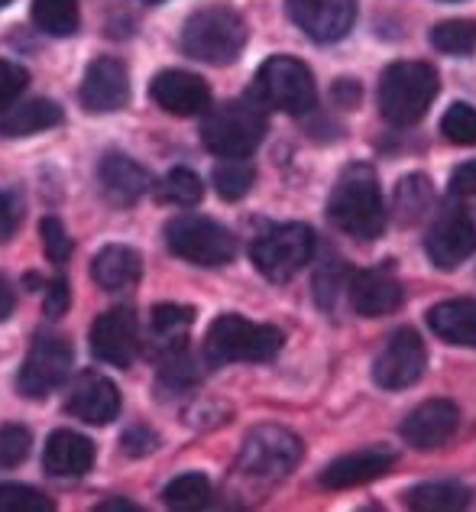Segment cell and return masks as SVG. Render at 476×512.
<instances>
[{
  "label": "cell",
  "mask_w": 476,
  "mask_h": 512,
  "mask_svg": "<svg viewBox=\"0 0 476 512\" xmlns=\"http://www.w3.org/2000/svg\"><path fill=\"white\" fill-rule=\"evenodd\" d=\"M328 218L337 231L357 240H376L386 227V208L373 166L357 163L340 172L328 198Z\"/></svg>",
  "instance_id": "cell-1"
},
{
  "label": "cell",
  "mask_w": 476,
  "mask_h": 512,
  "mask_svg": "<svg viewBox=\"0 0 476 512\" xmlns=\"http://www.w3.org/2000/svg\"><path fill=\"white\" fill-rule=\"evenodd\" d=\"M250 30L237 10L230 7H201L182 26V49L185 56L208 65H230L240 59L247 46Z\"/></svg>",
  "instance_id": "cell-2"
},
{
  "label": "cell",
  "mask_w": 476,
  "mask_h": 512,
  "mask_svg": "<svg viewBox=\"0 0 476 512\" xmlns=\"http://www.w3.org/2000/svg\"><path fill=\"white\" fill-rule=\"evenodd\" d=\"M379 114L389 124L408 127L428 114L431 101L438 98V72L428 62H396L379 78Z\"/></svg>",
  "instance_id": "cell-3"
},
{
  "label": "cell",
  "mask_w": 476,
  "mask_h": 512,
  "mask_svg": "<svg viewBox=\"0 0 476 512\" xmlns=\"http://www.w3.org/2000/svg\"><path fill=\"white\" fill-rule=\"evenodd\" d=\"M263 137H266V107L253 94L250 98L224 101L201 124L204 146L221 159L250 156L263 143Z\"/></svg>",
  "instance_id": "cell-4"
},
{
  "label": "cell",
  "mask_w": 476,
  "mask_h": 512,
  "mask_svg": "<svg viewBox=\"0 0 476 512\" xmlns=\"http://www.w3.org/2000/svg\"><path fill=\"white\" fill-rule=\"evenodd\" d=\"M211 363H266L282 350V331L240 315H221L204 341Z\"/></svg>",
  "instance_id": "cell-5"
},
{
  "label": "cell",
  "mask_w": 476,
  "mask_h": 512,
  "mask_svg": "<svg viewBox=\"0 0 476 512\" xmlns=\"http://www.w3.org/2000/svg\"><path fill=\"white\" fill-rule=\"evenodd\" d=\"M253 98L263 107L282 114H308L318 104L315 75L305 62L289 56H272L260 65L253 82Z\"/></svg>",
  "instance_id": "cell-6"
},
{
  "label": "cell",
  "mask_w": 476,
  "mask_h": 512,
  "mask_svg": "<svg viewBox=\"0 0 476 512\" xmlns=\"http://www.w3.org/2000/svg\"><path fill=\"white\" fill-rule=\"evenodd\" d=\"M315 256V231L308 224L266 227L250 244V260L269 282H289Z\"/></svg>",
  "instance_id": "cell-7"
},
{
  "label": "cell",
  "mask_w": 476,
  "mask_h": 512,
  "mask_svg": "<svg viewBox=\"0 0 476 512\" xmlns=\"http://www.w3.org/2000/svg\"><path fill=\"white\" fill-rule=\"evenodd\" d=\"M302 438L279 425H256L240 444L237 464L253 480H282L302 461Z\"/></svg>",
  "instance_id": "cell-8"
},
{
  "label": "cell",
  "mask_w": 476,
  "mask_h": 512,
  "mask_svg": "<svg viewBox=\"0 0 476 512\" xmlns=\"http://www.w3.org/2000/svg\"><path fill=\"white\" fill-rule=\"evenodd\" d=\"M166 244L195 266H227L237 256V240L224 224L201 214H179L166 224Z\"/></svg>",
  "instance_id": "cell-9"
},
{
  "label": "cell",
  "mask_w": 476,
  "mask_h": 512,
  "mask_svg": "<svg viewBox=\"0 0 476 512\" xmlns=\"http://www.w3.org/2000/svg\"><path fill=\"white\" fill-rule=\"evenodd\" d=\"M72 357H75L72 344H68L62 334H39L17 376L20 393L26 399H46L49 393H56L68 380Z\"/></svg>",
  "instance_id": "cell-10"
},
{
  "label": "cell",
  "mask_w": 476,
  "mask_h": 512,
  "mask_svg": "<svg viewBox=\"0 0 476 512\" xmlns=\"http://www.w3.org/2000/svg\"><path fill=\"white\" fill-rule=\"evenodd\" d=\"M425 253L438 269H457L476 253V224L464 208H444L431 221Z\"/></svg>",
  "instance_id": "cell-11"
},
{
  "label": "cell",
  "mask_w": 476,
  "mask_h": 512,
  "mask_svg": "<svg viewBox=\"0 0 476 512\" xmlns=\"http://www.w3.org/2000/svg\"><path fill=\"white\" fill-rule=\"evenodd\" d=\"M425 363H428L425 341L412 328H402L379 350V357L373 363V380L383 389H405L421 380Z\"/></svg>",
  "instance_id": "cell-12"
},
{
  "label": "cell",
  "mask_w": 476,
  "mask_h": 512,
  "mask_svg": "<svg viewBox=\"0 0 476 512\" xmlns=\"http://www.w3.org/2000/svg\"><path fill=\"white\" fill-rule=\"evenodd\" d=\"M292 23L315 43H337L353 30L357 0H285Z\"/></svg>",
  "instance_id": "cell-13"
},
{
  "label": "cell",
  "mask_w": 476,
  "mask_h": 512,
  "mask_svg": "<svg viewBox=\"0 0 476 512\" xmlns=\"http://www.w3.org/2000/svg\"><path fill=\"white\" fill-rule=\"evenodd\" d=\"M91 354L111 363V367H130L140 354V321L130 308H111L91 325Z\"/></svg>",
  "instance_id": "cell-14"
},
{
  "label": "cell",
  "mask_w": 476,
  "mask_h": 512,
  "mask_svg": "<svg viewBox=\"0 0 476 512\" xmlns=\"http://www.w3.org/2000/svg\"><path fill=\"white\" fill-rule=\"evenodd\" d=\"M347 299L353 305V312L363 318H386L402 308L405 286L389 266L360 269V273H350Z\"/></svg>",
  "instance_id": "cell-15"
},
{
  "label": "cell",
  "mask_w": 476,
  "mask_h": 512,
  "mask_svg": "<svg viewBox=\"0 0 476 512\" xmlns=\"http://www.w3.org/2000/svg\"><path fill=\"white\" fill-rule=\"evenodd\" d=\"M130 101V75L120 59H94L81 82V104L91 114H114Z\"/></svg>",
  "instance_id": "cell-16"
},
{
  "label": "cell",
  "mask_w": 476,
  "mask_h": 512,
  "mask_svg": "<svg viewBox=\"0 0 476 512\" xmlns=\"http://www.w3.org/2000/svg\"><path fill=\"white\" fill-rule=\"evenodd\" d=\"M65 409L85 425H111L120 415V393L114 380H107L104 373L85 370L78 373V380L68 389Z\"/></svg>",
  "instance_id": "cell-17"
},
{
  "label": "cell",
  "mask_w": 476,
  "mask_h": 512,
  "mask_svg": "<svg viewBox=\"0 0 476 512\" xmlns=\"http://www.w3.org/2000/svg\"><path fill=\"white\" fill-rule=\"evenodd\" d=\"M457 425H460V409L451 399H428L405 415L399 431L405 444H412L415 451H434L444 441H451Z\"/></svg>",
  "instance_id": "cell-18"
},
{
  "label": "cell",
  "mask_w": 476,
  "mask_h": 512,
  "mask_svg": "<svg viewBox=\"0 0 476 512\" xmlns=\"http://www.w3.org/2000/svg\"><path fill=\"white\" fill-rule=\"evenodd\" d=\"M149 94H153V101L162 111L175 117H198V114H208V107H211L208 82L182 69L159 72L153 78V85H149Z\"/></svg>",
  "instance_id": "cell-19"
},
{
  "label": "cell",
  "mask_w": 476,
  "mask_h": 512,
  "mask_svg": "<svg viewBox=\"0 0 476 512\" xmlns=\"http://www.w3.org/2000/svg\"><path fill=\"white\" fill-rule=\"evenodd\" d=\"M396 461H399V454L389 448H363V451H353V454H344V457H337V461H331L324 467L321 483L328 490L363 487V483L389 474V470L396 467Z\"/></svg>",
  "instance_id": "cell-20"
},
{
  "label": "cell",
  "mask_w": 476,
  "mask_h": 512,
  "mask_svg": "<svg viewBox=\"0 0 476 512\" xmlns=\"http://www.w3.org/2000/svg\"><path fill=\"white\" fill-rule=\"evenodd\" d=\"M98 182L111 205H136L149 192V172L124 153H107L101 159Z\"/></svg>",
  "instance_id": "cell-21"
},
{
  "label": "cell",
  "mask_w": 476,
  "mask_h": 512,
  "mask_svg": "<svg viewBox=\"0 0 476 512\" xmlns=\"http://www.w3.org/2000/svg\"><path fill=\"white\" fill-rule=\"evenodd\" d=\"M43 467L52 477H85L94 467V444L78 431H52L43 451Z\"/></svg>",
  "instance_id": "cell-22"
},
{
  "label": "cell",
  "mask_w": 476,
  "mask_h": 512,
  "mask_svg": "<svg viewBox=\"0 0 476 512\" xmlns=\"http://www.w3.org/2000/svg\"><path fill=\"white\" fill-rule=\"evenodd\" d=\"M143 276V260L133 247L111 244L104 247L91 263V279L104 292H130Z\"/></svg>",
  "instance_id": "cell-23"
},
{
  "label": "cell",
  "mask_w": 476,
  "mask_h": 512,
  "mask_svg": "<svg viewBox=\"0 0 476 512\" xmlns=\"http://www.w3.org/2000/svg\"><path fill=\"white\" fill-rule=\"evenodd\" d=\"M428 328L447 344L476 347V302L451 299V302L434 305L428 312Z\"/></svg>",
  "instance_id": "cell-24"
},
{
  "label": "cell",
  "mask_w": 476,
  "mask_h": 512,
  "mask_svg": "<svg viewBox=\"0 0 476 512\" xmlns=\"http://www.w3.org/2000/svg\"><path fill=\"white\" fill-rule=\"evenodd\" d=\"M62 124V107L56 101L36 98V101H23V104H10L4 114H0V133L4 137H33V133H43L49 127Z\"/></svg>",
  "instance_id": "cell-25"
},
{
  "label": "cell",
  "mask_w": 476,
  "mask_h": 512,
  "mask_svg": "<svg viewBox=\"0 0 476 512\" xmlns=\"http://www.w3.org/2000/svg\"><path fill=\"white\" fill-rule=\"evenodd\" d=\"M473 493L457 480H434V483H421V487L408 490L402 496V503L415 512H454L470 506Z\"/></svg>",
  "instance_id": "cell-26"
},
{
  "label": "cell",
  "mask_w": 476,
  "mask_h": 512,
  "mask_svg": "<svg viewBox=\"0 0 476 512\" xmlns=\"http://www.w3.org/2000/svg\"><path fill=\"white\" fill-rule=\"evenodd\" d=\"M162 503L175 512H195L211 503V480L204 474H182L162 490Z\"/></svg>",
  "instance_id": "cell-27"
},
{
  "label": "cell",
  "mask_w": 476,
  "mask_h": 512,
  "mask_svg": "<svg viewBox=\"0 0 476 512\" xmlns=\"http://www.w3.org/2000/svg\"><path fill=\"white\" fill-rule=\"evenodd\" d=\"M33 20L49 36H72L81 23L78 0H33Z\"/></svg>",
  "instance_id": "cell-28"
},
{
  "label": "cell",
  "mask_w": 476,
  "mask_h": 512,
  "mask_svg": "<svg viewBox=\"0 0 476 512\" xmlns=\"http://www.w3.org/2000/svg\"><path fill=\"white\" fill-rule=\"evenodd\" d=\"M253 182H256V169L250 163V156L224 159V163L214 166V188L224 201H240L253 188Z\"/></svg>",
  "instance_id": "cell-29"
},
{
  "label": "cell",
  "mask_w": 476,
  "mask_h": 512,
  "mask_svg": "<svg viewBox=\"0 0 476 512\" xmlns=\"http://www.w3.org/2000/svg\"><path fill=\"white\" fill-rule=\"evenodd\" d=\"M156 198L162 205L195 208L204 198V185L192 169H172V172H166V179L156 185Z\"/></svg>",
  "instance_id": "cell-30"
},
{
  "label": "cell",
  "mask_w": 476,
  "mask_h": 512,
  "mask_svg": "<svg viewBox=\"0 0 476 512\" xmlns=\"http://www.w3.org/2000/svg\"><path fill=\"white\" fill-rule=\"evenodd\" d=\"M431 46L444 56H470L476 49V23L473 20H444L431 30Z\"/></svg>",
  "instance_id": "cell-31"
},
{
  "label": "cell",
  "mask_w": 476,
  "mask_h": 512,
  "mask_svg": "<svg viewBox=\"0 0 476 512\" xmlns=\"http://www.w3.org/2000/svg\"><path fill=\"white\" fill-rule=\"evenodd\" d=\"M195 325V308L188 305H169L162 302L156 305L153 312H149V331H153V338L159 341H182V334Z\"/></svg>",
  "instance_id": "cell-32"
},
{
  "label": "cell",
  "mask_w": 476,
  "mask_h": 512,
  "mask_svg": "<svg viewBox=\"0 0 476 512\" xmlns=\"http://www.w3.org/2000/svg\"><path fill=\"white\" fill-rule=\"evenodd\" d=\"M428 208H431V182H428L421 172L405 175V179L399 182V188H396V211H399V221L415 224Z\"/></svg>",
  "instance_id": "cell-33"
},
{
  "label": "cell",
  "mask_w": 476,
  "mask_h": 512,
  "mask_svg": "<svg viewBox=\"0 0 476 512\" xmlns=\"http://www.w3.org/2000/svg\"><path fill=\"white\" fill-rule=\"evenodd\" d=\"M56 503L26 483H0V512H52Z\"/></svg>",
  "instance_id": "cell-34"
},
{
  "label": "cell",
  "mask_w": 476,
  "mask_h": 512,
  "mask_svg": "<svg viewBox=\"0 0 476 512\" xmlns=\"http://www.w3.org/2000/svg\"><path fill=\"white\" fill-rule=\"evenodd\" d=\"M340 263H344V260H337L334 253H331V260L324 256V266L318 269V276H315V295H318V305L324 308V312H334L340 289L350 286V276H344V266H340Z\"/></svg>",
  "instance_id": "cell-35"
},
{
  "label": "cell",
  "mask_w": 476,
  "mask_h": 512,
  "mask_svg": "<svg viewBox=\"0 0 476 512\" xmlns=\"http://www.w3.org/2000/svg\"><path fill=\"white\" fill-rule=\"evenodd\" d=\"M441 133L457 146H473L476 143V107L451 104L447 114L441 117Z\"/></svg>",
  "instance_id": "cell-36"
},
{
  "label": "cell",
  "mask_w": 476,
  "mask_h": 512,
  "mask_svg": "<svg viewBox=\"0 0 476 512\" xmlns=\"http://www.w3.org/2000/svg\"><path fill=\"white\" fill-rule=\"evenodd\" d=\"M33 435L23 425H4L0 428V467H17L30 454Z\"/></svg>",
  "instance_id": "cell-37"
},
{
  "label": "cell",
  "mask_w": 476,
  "mask_h": 512,
  "mask_svg": "<svg viewBox=\"0 0 476 512\" xmlns=\"http://www.w3.org/2000/svg\"><path fill=\"white\" fill-rule=\"evenodd\" d=\"M162 383L172 389H192L198 383V367L195 360L182 354V350H169L166 363H162Z\"/></svg>",
  "instance_id": "cell-38"
},
{
  "label": "cell",
  "mask_w": 476,
  "mask_h": 512,
  "mask_svg": "<svg viewBox=\"0 0 476 512\" xmlns=\"http://www.w3.org/2000/svg\"><path fill=\"white\" fill-rule=\"evenodd\" d=\"M39 237H43V247H46V256L56 266H65V260L72 256V240H68L65 227L59 218H43L39 221Z\"/></svg>",
  "instance_id": "cell-39"
},
{
  "label": "cell",
  "mask_w": 476,
  "mask_h": 512,
  "mask_svg": "<svg viewBox=\"0 0 476 512\" xmlns=\"http://www.w3.org/2000/svg\"><path fill=\"white\" fill-rule=\"evenodd\" d=\"M26 85H30V75H26L23 65L0 59V111H7L10 104H17Z\"/></svg>",
  "instance_id": "cell-40"
},
{
  "label": "cell",
  "mask_w": 476,
  "mask_h": 512,
  "mask_svg": "<svg viewBox=\"0 0 476 512\" xmlns=\"http://www.w3.org/2000/svg\"><path fill=\"white\" fill-rule=\"evenodd\" d=\"M68 305H72V289H68V279L65 276L49 279V286L43 289V312L49 318H62L68 312Z\"/></svg>",
  "instance_id": "cell-41"
},
{
  "label": "cell",
  "mask_w": 476,
  "mask_h": 512,
  "mask_svg": "<svg viewBox=\"0 0 476 512\" xmlns=\"http://www.w3.org/2000/svg\"><path fill=\"white\" fill-rule=\"evenodd\" d=\"M20 227V198L0 188V244H7L13 231Z\"/></svg>",
  "instance_id": "cell-42"
},
{
  "label": "cell",
  "mask_w": 476,
  "mask_h": 512,
  "mask_svg": "<svg viewBox=\"0 0 476 512\" xmlns=\"http://www.w3.org/2000/svg\"><path fill=\"white\" fill-rule=\"evenodd\" d=\"M120 444H124V451H127L130 457H143V454H149V451L156 448L159 438H156L149 428H143V425H140V428H130Z\"/></svg>",
  "instance_id": "cell-43"
},
{
  "label": "cell",
  "mask_w": 476,
  "mask_h": 512,
  "mask_svg": "<svg viewBox=\"0 0 476 512\" xmlns=\"http://www.w3.org/2000/svg\"><path fill=\"white\" fill-rule=\"evenodd\" d=\"M451 192L454 195H473L476 192V159L473 163H464L451 179Z\"/></svg>",
  "instance_id": "cell-44"
},
{
  "label": "cell",
  "mask_w": 476,
  "mask_h": 512,
  "mask_svg": "<svg viewBox=\"0 0 476 512\" xmlns=\"http://www.w3.org/2000/svg\"><path fill=\"white\" fill-rule=\"evenodd\" d=\"M13 305H17V295H13V286L0 276V321H7L13 315Z\"/></svg>",
  "instance_id": "cell-45"
},
{
  "label": "cell",
  "mask_w": 476,
  "mask_h": 512,
  "mask_svg": "<svg viewBox=\"0 0 476 512\" xmlns=\"http://www.w3.org/2000/svg\"><path fill=\"white\" fill-rule=\"evenodd\" d=\"M334 94H337V101H340V104L353 107V104H357V98H360V88H357V82H350V78H340L337 88H334Z\"/></svg>",
  "instance_id": "cell-46"
},
{
  "label": "cell",
  "mask_w": 476,
  "mask_h": 512,
  "mask_svg": "<svg viewBox=\"0 0 476 512\" xmlns=\"http://www.w3.org/2000/svg\"><path fill=\"white\" fill-rule=\"evenodd\" d=\"M117 509L136 512V506H133V503H127V500H107V503H101V506H98V512H117Z\"/></svg>",
  "instance_id": "cell-47"
},
{
  "label": "cell",
  "mask_w": 476,
  "mask_h": 512,
  "mask_svg": "<svg viewBox=\"0 0 476 512\" xmlns=\"http://www.w3.org/2000/svg\"><path fill=\"white\" fill-rule=\"evenodd\" d=\"M7 4H10V0H0V10H4V7H7Z\"/></svg>",
  "instance_id": "cell-48"
},
{
  "label": "cell",
  "mask_w": 476,
  "mask_h": 512,
  "mask_svg": "<svg viewBox=\"0 0 476 512\" xmlns=\"http://www.w3.org/2000/svg\"><path fill=\"white\" fill-rule=\"evenodd\" d=\"M143 4H159V0H143Z\"/></svg>",
  "instance_id": "cell-49"
}]
</instances>
